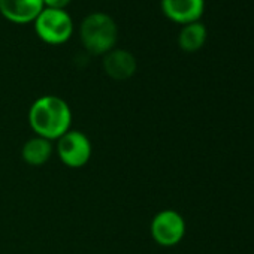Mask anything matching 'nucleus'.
<instances>
[{
    "label": "nucleus",
    "mask_w": 254,
    "mask_h": 254,
    "mask_svg": "<svg viewBox=\"0 0 254 254\" xmlns=\"http://www.w3.org/2000/svg\"><path fill=\"white\" fill-rule=\"evenodd\" d=\"M29 121L38 136L48 141L60 139L70 130L72 112L63 99L57 96H44L32 105Z\"/></svg>",
    "instance_id": "1"
},
{
    "label": "nucleus",
    "mask_w": 254,
    "mask_h": 254,
    "mask_svg": "<svg viewBox=\"0 0 254 254\" xmlns=\"http://www.w3.org/2000/svg\"><path fill=\"white\" fill-rule=\"evenodd\" d=\"M186 233L184 218L172 209L159 212L151 221V236L163 247L177 245Z\"/></svg>",
    "instance_id": "5"
},
{
    "label": "nucleus",
    "mask_w": 254,
    "mask_h": 254,
    "mask_svg": "<svg viewBox=\"0 0 254 254\" xmlns=\"http://www.w3.org/2000/svg\"><path fill=\"white\" fill-rule=\"evenodd\" d=\"M103 69L111 78L117 81H124L135 73L136 60L129 51L124 50L109 51L103 59Z\"/></svg>",
    "instance_id": "8"
},
{
    "label": "nucleus",
    "mask_w": 254,
    "mask_h": 254,
    "mask_svg": "<svg viewBox=\"0 0 254 254\" xmlns=\"http://www.w3.org/2000/svg\"><path fill=\"white\" fill-rule=\"evenodd\" d=\"M203 0H162L163 12L174 21L189 24L199 20L203 12Z\"/></svg>",
    "instance_id": "7"
},
{
    "label": "nucleus",
    "mask_w": 254,
    "mask_h": 254,
    "mask_svg": "<svg viewBox=\"0 0 254 254\" xmlns=\"http://www.w3.org/2000/svg\"><path fill=\"white\" fill-rule=\"evenodd\" d=\"M51 153H53L51 141L36 136L24 144L21 156L26 163H29L32 166H42L44 163H47L50 160Z\"/></svg>",
    "instance_id": "9"
},
{
    "label": "nucleus",
    "mask_w": 254,
    "mask_h": 254,
    "mask_svg": "<svg viewBox=\"0 0 254 254\" xmlns=\"http://www.w3.org/2000/svg\"><path fill=\"white\" fill-rule=\"evenodd\" d=\"M42 11L44 0H0V12L14 23H30Z\"/></svg>",
    "instance_id": "6"
},
{
    "label": "nucleus",
    "mask_w": 254,
    "mask_h": 254,
    "mask_svg": "<svg viewBox=\"0 0 254 254\" xmlns=\"http://www.w3.org/2000/svg\"><path fill=\"white\" fill-rule=\"evenodd\" d=\"M70 0H44V5H47L51 9H63Z\"/></svg>",
    "instance_id": "11"
},
{
    "label": "nucleus",
    "mask_w": 254,
    "mask_h": 254,
    "mask_svg": "<svg viewBox=\"0 0 254 254\" xmlns=\"http://www.w3.org/2000/svg\"><path fill=\"white\" fill-rule=\"evenodd\" d=\"M36 33L39 38L48 44H63L66 42L73 30L70 17L63 9H44L35 20Z\"/></svg>",
    "instance_id": "3"
},
{
    "label": "nucleus",
    "mask_w": 254,
    "mask_h": 254,
    "mask_svg": "<svg viewBox=\"0 0 254 254\" xmlns=\"http://www.w3.org/2000/svg\"><path fill=\"white\" fill-rule=\"evenodd\" d=\"M81 41L91 54H105L117 42V26L106 14H91L81 24Z\"/></svg>",
    "instance_id": "2"
},
{
    "label": "nucleus",
    "mask_w": 254,
    "mask_h": 254,
    "mask_svg": "<svg viewBox=\"0 0 254 254\" xmlns=\"http://www.w3.org/2000/svg\"><path fill=\"white\" fill-rule=\"evenodd\" d=\"M57 153L66 166L82 168L91 157V144L82 132L69 130L59 139Z\"/></svg>",
    "instance_id": "4"
},
{
    "label": "nucleus",
    "mask_w": 254,
    "mask_h": 254,
    "mask_svg": "<svg viewBox=\"0 0 254 254\" xmlns=\"http://www.w3.org/2000/svg\"><path fill=\"white\" fill-rule=\"evenodd\" d=\"M205 39H206L205 26L194 21V23L186 24V27L180 33L178 42L184 51H196L205 44Z\"/></svg>",
    "instance_id": "10"
}]
</instances>
